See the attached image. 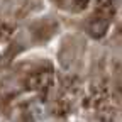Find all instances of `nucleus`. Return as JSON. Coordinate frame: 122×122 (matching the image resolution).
I'll return each instance as SVG.
<instances>
[{"label":"nucleus","mask_w":122,"mask_h":122,"mask_svg":"<svg viewBox=\"0 0 122 122\" xmlns=\"http://www.w3.org/2000/svg\"><path fill=\"white\" fill-rule=\"evenodd\" d=\"M30 112H32V115L36 119H42L46 115V105L44 103H34L30 107Z\"/></svg>","instance_id":"nucleus-1"}]
</instances>
